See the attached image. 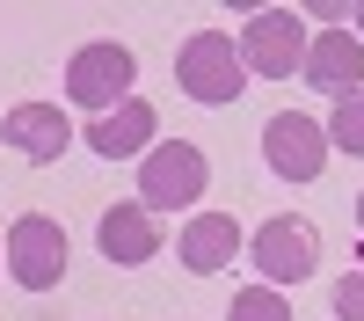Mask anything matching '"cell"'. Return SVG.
I'll return each mask as SVG.
<instances>
[{
    "mask_svg": "<svg viewBox=\"0 0 364 321\" xmlns=\"http://www.w3.org/2000/svg\"><path fill=\"white\" fill-rule=\"evenodd\" d=\"M204 190H211V161L190 139L146 146V161H139V212H182V204H197Z\"/></svg>",
    "mask_w": 364,
    "mask_h": 321,
    "instance_id": "obj_1",
    "label": "cell"
},
{
    "mask_svg": "<svg viewBox=\"0 0 364 321\" xmlns=\"http://www.w3.org/2000/svg\"><path fill=\"white\" fill-rule=\"evenodd\" d=\"M175 88L190 102H211V110L233 102L240 88H248V66H240V51H233L226 29H197V37L175 51Z\"/></svg>",
    "mask_w": 364,
    "mask_h": 321,
    "instance_id": "obj_2",
    "label": "cell"
},
{
    "mask_svg": "<svg viewBox=\"0 0 364 321\" xmlns=\"http://www.w3.org/2000/svg\"><path fill=\"white\" fill-rule=\"evenodd\" d=\"M233 51H240V66H248V80H291L306 66V22L291 8H255Z\"/></svg>",
    "mask_w": 364,
    "mask_h": 321,
    "instance_id": "obj_3",
    "label": "cell"
},
{
    "mask_svg": "<svg viewBox=\"0 0 364 321\" xmlns=\"http://www.w3.org/2000/svg\"><path fill=\"white\" fill-rule=\"evenodd\" d=\"M0 256H8V278L29 285V292H51L58 278H66V226L44 219V212H22L8 226V241H0Z\"/></svg>",
    "mask_w": 364,
    "mask_h": 321,
    "instance_id": "obj_4",
    "label": "cell"
},
{
    "mask_svg": "<svg viewBox=\"0 0 364 321\" xmlns=\"http://www.w3.org/2000/svg\"><path fill=\"white\" fill-rule=\"evenodd\" d=\"M132 80H139V66H132V51L117 44V37H102V44H80L73 51V66H66V95L80 102V110H117V102H132Z\"/></svg>",
    "mask_w": 364,
    "mask_h": 321,
    "instance_id": "obj_5",
    "label": "cell"
},
{
    "mask_svg": "<svg viewBox=\"0 0 364 321\" xmlns=\"http://www.w3.org/2000/svg\"><path fill=\"white\" fill-rule=\"evenodd\" d=\"M248 256H255V270H262L269 285H299V278L321 270V233H314V219L277 212V219L248 241Z\"/></svg>",
    "mask_w": 364,
    "mask_h": 321,
    "instance_id": "obj_6",
    "label": "cell"
},
{
    "mask_svg": "<svg viewBox=\"0 0 364 321\" xmlns=\"http://www.w3.org/2000/svg\"><path fill=\"white\" fill-rule=\"evenodd\" d=\"M262 161L284 175V183H314L321 161H328V132L314 125V117H299V110H277L262 125Z\"/></svg>",
    "mask_w": 364,
    "mask_h": 321,
    "instance_id": "obj_7",
    "label": "cell"
},
{
    "mask_svg": "<svg viewBox=\"0 0 364 321\" xmlns=\"http://www.w3.org/2000/svg\"><path fill=\"white\" fill-rule=\"evenodd\" d=\"M299 80H314L321 95H357L364 88V44H357V29H321V37L306 44V66H299Z\"/></svg>",
    "mask_w": 364,
    "mask_h": 321,
    "instance_id": "obj_8",
    "label": "cell"
},
{
    "mask_svg": "<svg viewBox=\"0 0 364 321\" xmlns=\"http://www.w3.org/2000/svg\"><path fill=\"white\" fill-rule=\"evenodd\" d=\"M0 146H15L22 161H58L73 146V125H66L58 102H15L0 117Z\"/></svg>",
    "mask_w": 364,
    "mask_h": 321,
    "instance_id": "obj_9",
    "label": "cell"
},
{
    "mask_svg": "<svg viewBox=\"0 0 364 321\" xmlns=\"http://www.w3.org/2000/svg\"><path fill=\"white\" fill-rule=\"evenodd\" d=\"M175 256H182V270H197V278L226 270V263L240 256V226H233V212H197L190 226L175 233Z\"/></svg>",
    "mask_w": 364,
    "mask_h": 321,
    "instance_id": "obj_10",
    "label": "cell"
},
{
    "mask_svg": "<svg viewBox=\"0 0 364 321\" xmlns=\"http://www.w3.org/2000/svg\"><path fill=\"white\" fill-rule=\"evenodd\" d=\"M154 125H161V117L146 110V102H117V110H102L80 139H87V154H102V161H132V154L154 146Z\"/></svg>",
    "mask_w": 364,
    "mask_h": 321,
    "instance_id": "obj_11",
    "label": "cell"
},
{
    "mask_svg": "<svg viewBox=\"0 0 364 321\" xmlns=\"http://www.w3.org/2000/svg\"><path fill=\"white\" fill-rule=\"evenodd\" d=\"M154 248H161L154 212H139V204H109V212H102V256H109V263L139 270V263L154 256Z\"/></svg>",
    "mask_w": 364,
    "mask_h": 321,
    "instance_id": "obj_12",
    "label": "cell"
},
{
    "mask_svg": "<svg viewBox=\"0 0 364 321\" xmlns=\"http://www.w3.org/2000/svg\"><path fill=\"white\" fill-rule=\"evenodd\" d=\"M321 132H328V146H343V154H364V88L336 102V117H328Z\"/></svg>",
    "mask_w": 364,
    "mask_h": 321,
    "instance_id": "obj_13",
    "label": "cell"
},
{
    "mask_svg": "<svg viewBox=\"0 0 364 321\" xmlns=\"http://www.w3.org/2000/svg\"><path fill=\"white\" fill-rule=\"evenodd\" d=\"M226 321H291V307H284V300H277L269 285H248V292H233Z\"/></svg>",
    "mask_w": 364,
    "mask_h": 321,
    "instance_id": "obj_14",
    "label": "cell"
},
{
    "mask_svg": "<svg viewBox=\"0 0 364 321\" xmlns=\"http://www.w3.org/2000/svg\"><path fill=\"white\" fill-rule=\"evenodd\" d=\"M336 314H343V321H364V270L336 285Z\"/></svg>",
    "mask_w": 364,
    "mask_h": 321,
    "instance_id": "obj_15",
    "label": "cell"
},
{
    "mask_svg": "<svg viewBox=\"0 0 364 321\" xmlns=\"http://www.w3.org/2000/svg\"><path fill=\"white\" fill-rule=\"evenodd\" d=\"M350 22H357V44H364V8H350Z\"/></svg>",
    "mask_w": 364,
    "mask_h": 321,
    "instance_id": "obj_16",
    "label": "cell"
},
{
    "mask_svg": "<svg viewBox=\"0 0 364 321\" xmlns=\"http://www.w3.org/2000/svg\"><path fill=\"white\" fill-rule=\"evenodd\" d=\"M357 226H364V197H357Z\"/></svg>",
    "mask_w": 364,
    "mask_h": 321,
    "instance_id": "obj_17",
    "label": "cell"
},
{
    "mask_svg": "<svg viewBox=\"0 0 364 321\" xmlns=\"http://www.w3.org/2000/svg\"><path fill=\"white\" fill-rule=\"evenodd\" d=\"M0 263H8V256H0Z\"/></svg>",
    "mask_w": 364,
    "mask_h": 321,
    "instance_id": "obj_18",
    "label": "cell"
}]
</instances>
